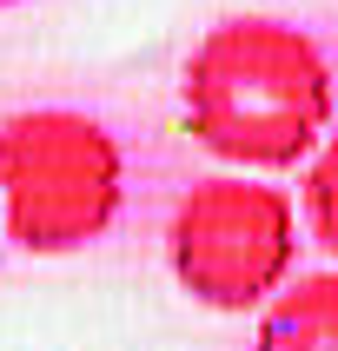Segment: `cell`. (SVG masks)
Returning <instances> with one entry per match:
<instances>
[{
  "label": "cell",
  "mask_w": 338,
  "mask_h": 351,
  "mask_svg": "<svg viewBox=\"0 0 338 351\" xmlns=\"http://www.w3.org/2000/svg\"><path fill=\"white\" fill-rule=\"evenodd\" d=\"M179 106L199 146L239 166H292L332 126V66L318 40L272 14L206 27L186 60Z\"/></svg>",
  "instance_id": "cell-1"
},
{
  "label": "cell",
  "mask_w": 338,
  "mask_h": 351,
  "mask_svg": "<svg viewBox=\"0 0 338 351\" xmlns=\"http://www.w3.org/2000/svg\"><path fill=\"white\" fill-rule=\"evenodd\" d=\"M126 159L93 113L27 106L0 126V206L27 252H80L119 213Z\"/></svg>",
  "instance_id": "cell-2"
},
{
  "label": "cell",
  "mask_w": 338,
  "mask_h": 351,
  "mask_svg": "<svg viewBox=\"0 0 338 351\" xmlns=\"http://www.w3.org/2000/svg\"><path fill=\"white\" fill-rule=\"evenodd\" d=\"M166 252H173L179 285L199 305L245 312L285 285L298 252V213L285 186H265V179H245V173L193 179L186 199L173 206Z\"/></svg>",
  "instance_id": "cell-3"
},
{
  "label": "cell",
  "mask_w": 338,
  "mask_h": 351,
  "mask_svg": "<svg viewBox=\"0 0 338 351\" xmlns=\"http://www.w3.org/2000/svg\"><path fill=\"white\" fill-rule=\"evenodd\" d=\"M252 351H338V272H298L265 298Z\"/></svg>",
  "instance_id": "cell-4"
},
{
  "label": "cell",
  "mask_w": 338,
  "mask_h": 351,
  "mask_svg": "<svg viewBox=\"0 0 338 351\" xmlns=\"http://www.w3.org/2000/svg\"><path fill=\"white\" fill-rule=\"evenodd\" d=\"M305 219H312V239L325 252H338V126L325 133L312 173H305Z\"/></svg>",
  "instance_id": "cell-5"
},
{
  "label": "cell",
  "mask_w": 338,
  "mask_h": 351,
  "mask_svg": "<svg viewBox=\"0 0 338 351\" xmlns=\"http://www.w3.org/2000/svg\"><path fill=\"white\" fill-rule=\"evenodd\" d=\"M0 7H7V0H0Z\"/></svg>",
  "instance_id": "cell-6"
}]
</instances>
